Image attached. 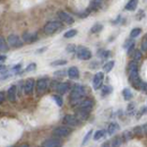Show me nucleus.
<instances>
[{
  "label": "nucleus",
  "mask_w": 147,
  "mask_h": 147,
  "mask_svg": "<svg viewBox=\"0 0 147 147\" xmlns=\"http://www.w3.org/2000/svg\"><path fill=\"white\" fill-rule=\"evenodd\" d=\"M85 95V88L82 86V85H78L76 84L71 90V93H70V103L73 107H78L80 104V102L83 101V96Z\"/></svg>",
  "instance_id": "1"
},
{
  "label": "nucleus",
  "mask_w": 147,
  "mask_h": 147,
  "mask_svg": "<svg viewBox=\"0 0 147 147\" xmlns=\"http://www.w3.org/2000/svg\"><path fill=\"white\" fill-rule=\"evenodd\" d=\"M129 82L130 84L138 91H140L143 82L139 78V74H138V68H134L131 70H129Z\"/></svg>",
  "instance_id": "2"
},
{
  "label": "nucleus",
  "mask_w": 147,
  "mask_h": 147,
  "mask_svg": "<svg viewBox=\"0 0 147 147\" xmlns=\"http://www.w3.org/2000/svg\"><path fill=\"white\" fill-rule=\"evenodd\" d=\"M76 55L80 60H88L92 58V52L90 49H87L85 47H78L76 50Z\"/></svg>",
  "instance_id": "3"
},
{
  "label": "nucleus",
  "mask_w": 147,
  "mask_h": 147,
  "mask_svg": "<svg viewBox=\"0 0 147 147\" xmlns=\"http://www.w3.org/2000/svg\"><path fill=\"white\" fill-rule=\"evenodd\" d=\"M59 28H61V23L60 22H49L45 26H44V32L45 34L50 35L57 32Z\"/></svg>",
  "instance_id": "4"
},
{
  "label": "nucleus",
  "mask_w": 147,
  "mask_h": 147,
  "mask_svg": "<svg viewBox=\"0 0 147 147\" xmlns=\"http://www.w3.org/2000/svg\"><path fill=\"white\" fill-rule=\"evenodd\" d=\"M7 42H8V44L10 45V47H13V48H19V47H22L23 45V41L19 38L18 35H16V34H10L8 38H7Z\"/></svg>",
  "instance_id": "5"
},
{
  "label": "nucleus",
  "mask_w": 147,
  "mask_h": 147,
  "mask_svg": "<svg viewBox=\"0 0 147 147\" xmlns=\"http://www.w3.org/2000/svg\"><path fill=\"white\" fill-rule=\"evenodd\" d=\"M80 122V120L76 117V115H71V114H67L65 118H63V123L67 125V126H78Z\"/></svg>",
  "instance_id": "6"
},
{
  "label": "nucleus",
  "mask_w": 147,
  "mask_h": 147,
  "mask_svg": "<svg viewBox=\"0 0 147 147\" xmlns=\"http://www.w3.org/2000/svg\"><path fill=\"white\" fill-rule=\"evenodd\" d=\"M103 78H104L103 73H97L93 77V87H94V90H98V88L102 87Z\"/></svg>",
  "instance_id": "7"
},
{
  "label": "nucleus",
  "mask_w": 147,
  "mask_h": 147,
  "mask_svg": "<svg viewBox=\"0 0 147 147\" xmlns=\"http://www.w3.org/2000/svg\"><path fill=\"white\" fill-rule=\"evenodd\" d=\"M42 147H62V142L58 138H49L42 144Z\"/></svg>",
  "instance_id": "8"
},
{
  "label": "nucleus",
  "mask_w": 147,
  "mask_h": 147,
  "mask_svg": "<svg viewBox=\"0 0 147 147\" xmlns=\"http://www.w3.org/2000/svg\"><path fill=\"white\" fill-rule=\"evenodd\" d=\"M47 87H48V82L45 78H40L36 82V91L37 94L41 95L47 91Z\"/></svg>",
  "instance_id": "9"
},
{
  "label": "nucleus",
  "mask_w": 147,
  "mask_h": 147,
  "mask_svg": "<svg viewBox=\"0 0 147 147\" xmlns=\"http://www.w3.org/2000/svg\"><path fill=\"white\" fill-rule=\"evenodd\" d=\"M34 87H35V80L32 79V78H28V79L25 82V85H24V93H25L26 95L32 94Z\"/></svg>",
  "instance_id": "10"
},
{
  "label": "nucleus",
  "mask_w": 147,
  "mask_h": 147,
  "mask_svg": "<svg viewBox=\"0 0 147 147\" xmlns=\"http://www.w3.org/2000/svg\"><path fill=\"white\" fill-rule=\"evenodd\" d=\"M70 134V129L67 127H58L53 130V135L55 137H67Z\"/></svg>",
  "instance_id": "11"
},
{
  "label": "nucleus",
  "mask_w": 147,
  "mask_h": 147,
  "mask_svg": "<svg viewBox=\"0 0 147 147\" xmlns=\"http://www.w3.org/2000/svg\"><path fill=\"white\" fill-rule=\"evenodd\" d=\"M93 108V101L91 98H85L80 102V104L78 105V109L79 110H84V111H90L92 110Z\"/></svg>",
  "instance_id": "12"
},
{
  "label": "nucleus",
  "mask_w": 147,
  "mask_h": 147,
  "mask_svg": "<svg viewBox=\"0 0 147 147\" xmlns=\"http://www.w3.org/2000/svg\"><path fill=\"white\" fill-rule=\"evenodd\" d=\"M58 17H59V19H60L61 22H63V23H67V24H69V25L74 24V18L69 14H67V13H65V11H59V13H58Z\"/></svg>",
  "instance_id": "13"
},
{
  "label": "nucleus",
  "mask_w": 147,
  "mask_h": 147,
  "mask_svg": "<svg viewBox=\"0 0 147 147\" xmlns=\"http://www.w3.org/2000/svg\"><path fill=\"white\" fill-rule=\"evenodd\" d=\"M69 88H70L69 83H59V84H57V86H55V91L58 92V94H60V95L67 93Z\"/></svg>",
  "instance_id": "14"
},
{
  "label": "nucleus",
  "mask_w": 147,
  "mask_h": 147,
  "mask_svg": "<svg viewBox=\"0 0 147 147\" xmlns=\"http://www.w3.org/2000/svg\"><path fill=\"white\" fill-rule=\"evenodd\" d=\"M16 91H17V88H16L15 85H11L8 88V91H7V97H8V100L10 102H15L16 101Z\"/></svg>",
  "instance_id": "15"
},
{
  "label": "nucleus",
  "mask_w": 147,
  "mask_h": 147,
  "mask_svg": "<svg viewBox=\"0 0 147 147\" xmlns=\"http://www.w3.org/2000/svg\"><path fill=\"white\" fill-rule=\"evenodd\" d=\"M67 75L69 76V78L71 79H76L79 77V70L77 67H70L68 70H67Z\"/></svg>",
  "instance_id": "16"
},
{
  "label": "nucleus",
  "mask_w": 147,
  "mask_h": 147,
  "mask_svg": "<svg viewBox=\"0 0 147 147\" xmlns=\"http://www.w3.org/2000/svg\"><path fill=\"white\" fill-rule=\"evenodd\" d=\"M137 6H138V0H129L128 3L126 5V10L132 11L137 8Z\"/></svg>",
  "instance_id": "17"
},
{
  "label": "nucleus",
  "mask_w": 147,
  "mask_h": 147,
  "mask_svg": "<svg viewBox=\"0 0 147 147\" xmlns=\"http://www.w3.org/2000/svg\"><path fill=\"white\" fill-rule=\"evenodd\" d=\"M119 129H120V127H119V125L117 122H112V123H110V126L108 128V134L109 135H114Z\"/></svg>",
  "instance_id": "18"
},
{
  "label": "nucleus",
  "mask_w": 147,
  "mask_h": 147,
  "mask_svg": "<svg viewBox=\"0 0 147 147\" xmlns=\"http://www.w3.org/2000/svg\"><path fill=\"white\" fill-rule=\"evenodd\" d=\"M113 67H114V61L111 60V61H108V62L104 63V66H103V70H104L105 73H110Z\"/></svg>",
  "instance_id": "19"
},
{
  "label": "nucleus",
  "mask_w": 147,
  "mask_h": 147,
  "mask_svg": "<svg viewBox=\"0 0 147 147\" xmlns=\"http://www.w3.org/2000/svg\"><path fill=\"white\" fill-rule=\"evenodd\" d=\"M102 30H103V25H102L101 23H96V24H94L92 26L91 33H98V32H101Z\"/></svg>",
  "instance_id": "20"
},
{
  "label": "nucleus",
  "mask_w": 147,
  "mask_h": 147,
  "mask_svg": "<svg viewBox=\"0 0 147 147\" xmlns=\"http://www.w3.org/2000/svg\"><path fill=\"white\" fill-rule=\"evenodd\" d=\"M0 51H1L2 53L8 51V45H7V43H6L5 38H3L2 36L0 37Z\"/></svg>",
  "instance_id": "21"
},
{
  "label": "nucleus",
  "mask_w": 147,
  "mask_h": 147,
  "mask_svg": "<svg viewBox=\"0 0 147 147\" xmlns=\"http://www.w3.org/2000/svg\"><path fill=\"white\" fill-rule=\"evenodd\" d=\"M122 95H123V98H125L126 101H130V100L132 98V93H131V91H130L129 88H125V90L122 91Z\"/></svg>",
  "instance_id": "22"
},
{
  "label": "nucleus",
  "mask_w": 147,
  "mask_h": 147,
  "mask_svg": "<svg viewBox=\"0 0 147 147\" xmlns=\"http://www.w3.org/2000/svg\"><path fill=\"white\" fill-rule=\"evenodd\" d=\"M24 41H27V42H34L36 40V34H28V33H25V35L23 36Z\"/></svg>",
  "instance_id": "23"
},
{
  "label": "nucleus",
  "mask_w": 147,
  "mask_h": 147,
  "mask_svg": "<svg viewBox=\"0 0 147 147\" xmlns=\"http://www.w3.org/2000/svg\"><path fill=\"white\" fill-rule=\"evenodd\" d=\"M104 135H105V130H97V131L94 134L93 138H94V140H100Z\"/></svg>",
  "instance_id": "24"
},
{
  "label": "nucleus",
  "mask_w": 147,
  "mask_h": 147,
  "mask_svg": "<svg viewBox=\"0 0 147 147\" xmlns=\"http://www.w3.org/2000/svg\"><path fill=\"white\" fill-rule=\"evenodd\" d=\"M123 143L122 137H115L114 140L112 142V147H120V145Z\"/></svg>",
  "instance_id": "25"
},
{
  "label": "nucleus",
  "mask_w": 147,
  "mask_h": 147,
  "mask_svg": "<svg viewBox=\"0 0 147 147\" xmlns=\"http://www.w3.org/2000/svg\"><path fill=\"white\" fill-rule=\"evenodd\" d=\"M132 132L135 134V135H138V136H140V135H144V128H143V126H138V127H135L134 130H132Z\"/></svg>",
  "instance_id": "26"
},
{
  "label": "nucleus",
  "mask_w": 147,
  "mask_h": 147,
  "mask_svg": "<svg viewBox=\"0 0 147 147\" xmlns=\"http://www.w3.org/2000/svg\"><path fill=\"white\" fill-rule=\"evenodd\" d=\"M140 33H142V30H140V28H138V27H137V28H134V30L130 32V37H131V38L137 37Z\"/></svg>",
  "instance_id": "27"
},
{
  "label": "nucleus",
  "mask_w": 147,
  "mask_h": 147,
  "mask_svg": "<svg viewBox=\"0 0 147 147\" xmlns=\"http://www.w3.org/2000/svg\"><path fill=\"white\" fill-rule=\"evenodd\" d=\"M53 100L55 101V103H57V105H58V107H62L63 101H62V98H61L60 94H59V95H53Z\"/></svg>",
  "instance_id": "28"
},
{
  "label": "nucleus",
  "mask_w": 147,
  "mask_h": 147,
  "mask_svg": "<svg viewBox=\"0 0 147 147\" xmlns=\"http://www.w3.org/2000/svg\"><path fill=\"white\" fill-rule=\"evenodd\" d=\"M76 34H77V31H76V30H69L68 32H66V33H65V35H63V36L66 37V38H70V37L75 36Z\"/></svg>",
  "instance_id": "29"
},
{
  "label": "nucleus",
  "mask_w": 147,
  "mask_h": 147,
  "mask_svg": "<svg viewBox=\"0 0 147 147\" xmlns=\"http://www.w3.org/2000/svg\"><path fill=\"white\" fill-rule=\"evenodd\" d=\"M93 134V130H90L86 135H85V137H84V139H83V143H82V146H85L86 145V143L90 140V138H91V135Z\"/></svg>",
  "instance_id": "30"
},
{
  "label": "nucleus",
  "mask_w": 147,
  "mask_h": 147,
  "mask_svg": "<svg viewBox=\"0 0 147 147\" xmlns=\"http://www.w3.org/2000/svg\"><path fill=\"white\" fill-rule=\"evenodd\" d=\"M111 92H112V87H111V86H109V85L103 86V90H102V95H103V96H104V95H109Z\"/></svg>",
  "instance_id": "31"
},
{
  "label": "nucleus",
  "mask_w": 147,
  "mask_h": 147,
  "mask_svg": "<svg viewBox=\"0 0 147 147\" xmlns=\"http://www.w3.org/2000/svg\"><path fill=\"white\" fill-rule=\"evenodd\" d=\"M66 63H67L66 60H57V61H53V62L51 63V66H63V65H66Z\"/></svg>",
  "instance_id": "32"
},
{
  "label": "nucleus",
  "mask_w": 147,
  "mask_h": 147,
  "mask_svg": "<svg viewBox=\"0 0 147 147\" xmlns=\"http://www.w3.org/2000/svg\"><path fill=\"white\" fill-rule=\"evenodd\" d=\"M35 68H36V65H35V63H30V65L26 67L25 71L30 73V71H33V70H35Z\"/></svg>",
  "instance_id": "33"
},
{
  "label": "nucleus",
  "mask_w": 147,
  "mask_h": 147,
  "mask_svg": "<svg viewBox=\"0 0 147 147\" xmlns=\"http://www.w3.org/2000/svg\"><path fill=\"white\" fill-rule=\"evenodd\" d=\"M134 59H135V61H139V60L142 59V51L136 50V51H135V57H134Z\"/></svg>",
  "instance_id": "34"
},
{
  "label": "nucleus",
  "mask_w": 147,
  "mask_h": 147,
  "mask_svg": "<svg viewBox=\"0 0 147 147\" xmlns=\"http://www.w3.org/2000/svg\"><path fill=\"white\" fill-rule=\"evenodd\" d=\"M142 50L143 51H147V35L144 37V40L142 42Z\"/></svg>",
  "instance_id": "35"
},
{
  "label": "nucleus",
  "mask_w": 147,
  "mask_h": 147,
  "mask_svg": "<svg viewBox=\"0 0 147 147\" xmlns=\"http://www.w3.org/2000/svg\"><path fill=\"white\" fill-rule=\"evenodd\" d=\"M75 50H77V49H76V47H75L74 44H70V45H68V47L66 48V51L69 52V53H73Z\"/></svg>",
  "instance_id": "36"
},
{
  "label": "nucleus",
  "mask_w": 147,
  "mask_h": 147,
  "mask_svg": "<svg viewBox=\"0 0 147 147\" xmlns=\"http://www.w3.org/2000/svg\"><path fill=\"white\" fill-rule=\"evenodd\" d=\"M131 132L130 131H126L125 134H123V136H122V139H123V142H126V140H129L130 138H131V135H130Z\"/></svg>",
  "instance_id": "37"
},
{
  "label": "nucleus",
  "mask_w": 147,
  "mask_h": 147,
  "mask_svg": "<svg viewBox=\"0 0 147 147\" xmlns=\"http://www.w3.org/2000/svg\"><path fill=\"white\" fill-rule=\"evenodd\" d=\"M19 70H20V65H16V66L13 67V73L17 74Z\"/></svg>",
  "instance_id": "38"
},
{
  "label": "nucleus",
  "mask_w": 147,
  "mask_h": 147,
  "mask_svg": "<svg viewBox=\"0 0 147 147\" xmlns=\"http://www.w3.org/2000/svg\"><path fill=\"white\" fill-rule=\"evenodd\" d=\"M132 44H134V41H130V40H128V41L126 42V44L123 45V48H126V49H127V48H130Z\"/></svg>",
  "instance_id": "39"
},
{
  "label": "nucleus",
  "mask_w": 147,
  "mask_h": 147,
  "mask_svg": "<svg viewBox=\"0 0 147 147\" xmlns=\"http://www.w3.org/2000/svg\"><path fill=\"white\" fill-rule=\"evenodd\" d=\"M146 112H147V108H143L142 110L139 111V113H138V115H137V118H139L140 115H143V114H145Z\"/></svg>",
  "instance_id": "40"
},
{
  "label": "nucleus",
  "mask_w": 147,
  "mask_h": 147,
  "mask_svg": "<svg viewBox=\"0 0 147 147\" xmlns=\"http://www.w3.org/2000/svg\"><path fill=\"white\" fill-rule=\"evenodd\" d=\"M65 75H66L65 70H60V71H55V76H61V77H63Z\"/></svg>",
  "instance_id": "41"
},
{
  "label": "nucleus",
  "mask_w": 147,
  "mask_h": 147,
  "mask_svg": "<svg viewBox=\"0 0 147 147\" xmlns=\"http://www.w3.org/2000/svg\"><path fill=\"white\" fill-rule=\"evenodd\" d=\"M144 16H145V13H144V10H139V11H138V16H137V18L140 19V18H143Z\"/></svg>",
  "instance_id": "42"
},
{
  "label": "nucleus",
  "mask_w": 147,
  "mask_h": 147,
  "mask_svg": "<svg viewBox=\"0 0 147 147\" xmlns=\"http://www.w3.org/2000/svg\"><path fill=\"white\" fill-rule=\"evenodd\" d=\"M110 51H103V53H102V58H108V57H110Z\"/></svg>",
  "instance_id": "43"
},
{
  "label": "nucleus",
  "mask_w": 147,
  "mask_h": 147,
  "mask_svg": "<svg viewBox=\"0 0 147 147\" xmlns=\"http://www.w3.org/2000/svg\"><path fill=\"white\" fill-rule=\"evenodd\" d=\"M134 109H135V104H134V103H130V104L128 105V112L130 113L131 110H134Z\"/></svg>",
  "instance_id": "44"
},
{
  "label": "nucleus",
  "mask_w": 147,
  "mask_h": 147,
  "mask_svg": "<svg viewBox=\"0 0 147 147\" xmlns=\"http://www.w3.org/2000/svg\"><path fill=\"white\" fill-rule=\"evenodd\" d=\"M5 101V92H1L0 93V102L2 103Z\"/></svg>",
  "instance_id": "45"
},
{
  "label": "nucleus",
  "mask_w": 147,
  "mask_h": 147,
  "mask_svg": "<svg viewBox=\"0 0 147 147\" xmlns=\"http://www.w3.org/2000/svg\"><path fill=\"white\" fill-rule=\"evenodd\" d=\"M5 60H6V55H1V58H0V61H1V63H3L5 62Z\"/></svg>",
  "instance_id": "46"
},
{
  "label": "nucleus",
  "mask_w": 147,
  "mask_h": 147,
  "mask_svg": "<svg viewBox=\"0 0 147 147\" xmlns=\"http://www.w3.org/2000/svg\"><path fill=\"white\" fill-rule=\"evenodd\" d=\"M143 128H144V135H147V123L143 126Z\"/></svg>",
  "instance_id": "47"
},
{
  "label": "nucleus",
  "mask_w": 147,
  "mask_h": 147,
  "mask_svg": "<svg viewBox=\"0 0 147 147\" xmlns=\"http://www.w3.org/2000/svg\"><path fill=\"white\" fill-rule=\"evenodd\" d=\"M47 50V48H42V49H38L37 50V53H40V52H43V51H45Z\"/></svg>",
  "instance_id": "48"
},
{
  "label": "nucleus",
  "mask_w": 147,
  "mask_h": 147,
  "mask_svg": "<svg viewBox=\"0 0 147 147\" xmlns=\"http://www.w3.org/2000/svg\"><path fill=\"white\" fill-rule=\"evenodd\" d=\"M20 147H30V146H28V145H22Z\"/></svg>",
  "instance_id": "49"
},
{
  "label": "nucleus",
  "mask_w": 147,
  "mask_h": 147,
  "mask_svg": "<svg viewBox=\"0 0 147 147\" xmlns=\"http://www.w3.org/2000/svg\"><path fill=\"white\" fill-rule=\"evenodd\" d=\"M103 147H110V146H109V145H104Z\"/></svg>",
  "instance_id": "50"
}]
</instances>
